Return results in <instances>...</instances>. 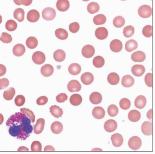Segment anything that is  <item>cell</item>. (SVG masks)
<instances>
[{
    "instance_id": "6da1fadb",
    "label": "cell",
    "mask_w": 155,
    "mask_h": 154,
    "mask_svg": "<svg viewBox=\"0 0 155 154\" xmlns=\"http://www.w3.org/2000/svg\"><path fill=\"white\" fill-rule=\"evenodd\" d=\"M31 122L30 118L21 112L10 116L6 122V125L9 127V133L11 136L25 140L33 131Z\"/></svg>"
},
{
    "instance_id": "7a4b0ae2",
    "label": "cell",
    "mask_w": 155,
    "mask_h": 154,
    "mask_svg": "<svg viewBox=\"0 0 155 154\" xmlns=\"http://www.w3.org/2000/svg\"><path fill=\"white\" fill-rule=\"evenodd\" d=\"M138 12L140 17L148 18L152 15V9L148 5H142L139 8Z\"/></svg>"
},
{
    "instance_id": "3957f363",
    "label": "cell",
    "mask_w": 155,
    "mask_h": 154,
    "mask_svg": "<svg viewBox=\"0 0 155 154\" xmlns=\"http://www.w3.org/2000/svg\"><path fill=\"white\" fill-rule=\"evenodd\" d=\"M56 16V12L52 8H46L42 11V17L45 20H53Z\"/></svg>"
},
{
    "instance_id": "277c9868",
    "label": "cell",
    "mask_w": 155,
    "mask_h": 154,
    "mask_svg": "<svg viewBox=\"0 0 155 154\" xmlns=\"http://www.w3.org/2000/svg\"><path fill=\"white\" fill-rule=\"evenodd\" d=\"M128 146L132 150H138L141 146V140L137 136L132 137L128 140Z\"/></svg>"
},
{
    "instance_id": "5b68a950",
    "label": "cell",
    "mask_w": 155,
    "mask_h": 154,
    "mask_svg": "<svg viewBox=\"0 0 155 154\" xmlns=\"http://www.w3.org/2000/svg\"><path fill=\"white\" fill-rule=\"evenodd\" d=\"M32 61L36 65H42L45 61V56L41 51H36L32 55Z\"/></svg>"
},
{
    "instance_id": "8992f818",
    "label": "cell",
    "mask_w": 155,
    "mask_h": 154,
    "mask_svg": "<svg viewBox=\"0 0 155 154\" xmlns=\"http://www.w3.org/2000/svg\"><path fill=\"white\" fill-rule=\"evenodd\" d=\"M82 54L86 58H92L95 53V49L91 45H86L82 49Z\"/></svg>"
},
{
    "instance_id": "52a82bcc",
    "label": "cell",
    "mask_w": 155,
    "mask_h": 154,
    "mask_svg": "<svg viewBox=\"0 0 155 154\" xmlns=\"http://www.w3.org/2000/svg\"><path fill=\"white\" fill-rule=\"evenodd\" d=\"M104 129L108 132H112L115 131L117 128V124L115 121L112 119L107 120L104 125Z\"/></svg>"
},
{
    "instance_id": "ba28073f",
    "label": "cell",
    "mask_w": 155,
    "mask_h": 154,
    "mask_svg": "<svg viewBox=\"0 0 155 154\" xmlns=\"http://www.w3.org/2000/svg\"><path fill=\"white\" fill-rule=\"evenodd\" d=\"M68 89L71 93L78 92L81 89V85L76 80H71L68 84Z\"/></svg>"
},
{
    "instance_id": "9c48e42d",
    "label": "cell",
    "mask_w": 155,
    "mask_h": 154,
    "mask_svg": "<svg viewBox=\"0 0 155 154\" xmlns=\"http://www.w3.org/2000/svg\"><path fill=\"white\" fill-rule=\"evenodd\" d=\"M95 35L98 40H105L108 36V31L106 28L104 27L98 28L95 31Z\"/></svg>"
},
{
    "instance_id": "30bf717a",
    "label": "cell",
    "mask_w": 155,
    "mask_h": 154,
    "mask_svg": "<svg viewBox=\"0 0 155 154\" xmlns=\"http://www.w3.org/2000/svg\"><path fill=\"white\" fill-rule=\"evenodd\" d=\"M45 127V120L44 119H38L37 121L36 124L34 125V131L35 134H40L42 133Z\"/></svg>"
},
{
    "instance_id": "8fae6325",
    "label": "cell",
    "mask_w": 155,
    "mask_h": 154,
    "mask_svg": "<svg viewBox=\"0 0 155 154\" xmlns=\"http://www.w3.org/2000/svg\"><path fill=\"white\" fill-rule=\"evenodd\" d=\"M111 140L114 146L119 147L121 146L124 142V139L120 134H115L111 136Z\"/></svg>"
},
{
    "instance_id": "7c38bea8",
    "label": "cell",
    "mask_w": 155,
    "mask_h": 154,
    "mask_svg": "<svg viewBox=\"0 0 155 154\" xmlns=\"http://www.w3.org/2000/svg\"><path fill=\"white\" fill-rule=\"evenodd\" d=\"M40 18V14L38 11L35 9H32L28 12L27 15V19L31 23L37 22Z\"/></svg>"
},
{
    "instance_id": "4fadbf2b",
    "label": "cell",
    "mask_w": 155,
    "mask_h": 154,
    "mask_svg": "<svg viewBox=\"0 0 155 154\" xmlns=\"http://www.w3.org/2000/svg\"><path fill=\"white\" fill-rule=\"evenodd\" d=\"M122 43L119 40H112L110 44V48L114 53H119L122 49Z\"/></svg>"
},
{
    "instance_id": "5bb4252c",
    "label": "cell",
    "mask_w": 155,
    "mask_h": 154,
    "mask_svg": "<svg viewBox=\"0 0 155 154\" xmlns=\"http://www.w3.org/2000/svg\"><path fill=\"white\" fill-rule=\"evenodd\" d=\"M106 115L104 109L101 107H96L93 110V115L96 119H102Z\"/></svg>"
},
{
    "instance_id": "9a60e30c",
    "label": "cell",
    "mask_w": 155,
    "mask_h": 154,
    "mask_svg": "<svg viewBox=\"0 0 155 154\" xmlns=\"http://www.w3.org/2000/svg\"><path fill=\"white\" fill-rule=\"evenodd\" d=\"M56 6L58 11H66L70 8V2L68 0H58Z\"/></svg>"
},
{
    "instance_id": "2e32d148",
    "label": "cell",
    "mask_w": 155,
    "mask_h": 154,
    "mask_svg": "<svg viewBox=\"0 0 155 154\" xmlns=\"http://www.w3.org/2000/svg\"><path fill=\"white\" fill-rule=\"evenodd\" d=\"M131 59L135 62H143L146 59V55L143 51H136L131 56Z\"/></svg>"
},
{
    "instance_id": "e0dca14e",
    "label": "cell",
    "mask_w": 155,
    "mask_h": 154,
    "mask_svg": "<svg viewBox=\"0 0 155 154\" xmlns=\"http://www.w3.org/2000/svg\"><path fill=\"white\" fill-rule=\"evenodd\" d=\"M81 80L84 85H89L93 83L94 81V76L91 73L85 72L82 74Z\"/></svg>"
},
{
    "instance_id": "ac0fdd59",
    "label": "cell",
    "mask_w": 155,
    "mask_h": 154,
    "mask_svg": "<svg viewBox=\"0 0 155 154\" xmlns=\"http://www.w3.org/2000/svg\"><path fill=\"white\" fill-rule=\"evenodd\" d=\"M145 72V68L143 65H136L132 68V72L135 76H141Z\"/></svg>"
},
{
    "instance_id": "d6986e66",
    "label": "cell",
    "mask_w": 155,
    "mask_h": 154,
    "mask_svg": "<svg viewBox=\"0 0 155 154\" xmlns=\"http://www.w3.org/2000/svg\"><path fill=\"white\" fill-rule=\"evenodd\" d=\"M141 131L144 135H151L152 134V123L150 122H145L141 125Z\"/></svg>"
},
{
    "instance_id": "ffe728a7",
    "label": "cell",
    "mask_w": 155,
    "mask_h": 154,
    "mask_svg": "<svg viewBox=\"0 0 155 154\" xmlns=\"http://www.w3.org/2000/svg\"><path fill=\"white\" fill-rule=\"evenodd\" d=\"M54 67L50 65H48V64L42 66L41 70V74L45 77H49L51 75L54 73Z\"/></svg>"
},
{
    "instance_id": "44dd1931",
    "label": "cell",
    "mask_w": 155,
    "mask_h": 154,
    "mask_svg": "<svg viewBox=\"0 0 155 154\" xmlns=\"http://www.w3.org/2000/svg\"><path fill=\"white\" fill-rule=\"evenodd\" d=\"M135 82L134 79L130 75H126L123 77L122 80V84L125 87H130Z\"/></svg>"
},
{
    "instance_id": "7402d4cb",
    "label": "cell",
    "mask_w": 155,
    "mask_h": 154,
    "mask_svg": "<svg viewBox=\"0 0 155 154\" xmlns=\"http://www.w3.org/2000/svg\"><path fill=\"white\" fill-rule=\"evenodd\" d=\"M147 104L146 97L143 96H139L135 100V106L138 109H143Z\"/></svg>"
},
{
    "instance_id": "603a6c76",
    "label": "cell",
    "mask_w": 155,
    "mask_h": 154,
    "mask_svg": "<svg viewBox=\"0 0 155 154\" xmlns=\"http://www.w3.org/2000/svg\"><path fill=\"white\" fill-rule=\"evenodd\" d=\"M89 100L90 102L93 104H99L102 102V97L99 93L94 92L90 95Z\"/></svg>"
},
{
    "instance_id": "cb8c5ba5",
    "label": "cell",
    "mask_w": 155,
    "mask_h": 154,
    "mask_svg": "<svg viewBox=\"0 0 155 154\" xmlns=\"http://www.w3.org/2000/svg\"><path fill=\"white\" fill-rule=\"evenodd\" d=\"M12 52H13L14 55L16 56H21L25 53V48L22 44H18L14 46L13 49H12Z\"/></svg>"
},
{
    "instance_id": "d4e9b609",
    "label": "cell",
    "mask_w": 155,
    "mask_h": 154,
    "mask_svg": "<svg viewBox=\"0 0 155 154\" xmlns=\"http://www.w3.org/2000/svg\"><path fill=\"white\" fill-rule=\"evenodd\" d=\"M120 81L119 75L115 72H112L107 76V81L111 85H117Z\"/></svg>"
},
{
    "instance_id": "484cf974",
    "label": "cell",
    "mask_w": 155,
    "mask_h": 154,
    "mask_svg": "<svg viewBox=\"0 0 155 154\" xmlns=\"http://www.w3.org/2000/svg\"><path fill=\"white\" fill-rule=\"evenodd\" d=\"M50 112L51 114V115L56 118L61 117L63 114V110L60 107L56 105L52 106L50 107Z\"/></svg>"
},
{
    "instance_id": "4316f807",
    "label": "cell",
    "mask_w": 155,
    "mask_h": 154,
    "mask_svg": "<svg viewBox=\"0 0 155 154\" xmlns=\"http://www.w3.org/2000/svg\"><path fill=\"white\" fill-rule=\"evenodd\" d=\"M128 119L131 122H137L141 118L140 112L137 110H132L130 112H129L128 114Z\"/></svg>"
},
{
    "instance_id": "83f0119b",
    "label": "cell",
    "mask_w": 155,
    "mask_h": 154,
    "mask_svg": "<svg viewBox=\"0 0 155 154\" xmlns=\"http://www.w3.org/2000/svg\"><path fill=\"white\" fill-rule=\"evenodd\" d=\"M63 127L61 122L56 121L51 125V131L55 134H59L63 131Z\"/></svg>"
},
{
    "instance_id": "f1b7e54d",
    "label": "cell",
    "mask_w": 155,
    "mask_h": 154,
    "mask_svg": "<svg viewBox=\"0 0 155 154\" xmlns=\"http://www.w3.org/2000/svg\"><path fill=\"white\" fill-rule=\"evenodd\" d=\"M81 68L80 65L77 63L71 64L68 68V71L70 74L73 75L79 74L81 72Z\"/></svg>"
},
{
    "instance_id": "f546056e",
    "label": "cell",
    "mask_w": 155,
    "mask_h": 154,
    "mask_svg": "<svg viewBox=\"0 0 155 154\" xmlns=\"http://www.w3.org/2000/svg\"><path fill=\"white\" fill-rule=\"evenodd\" d=\"M70 102L71 105L74 106H78L81 104L82 97L78 94H73L70 98Z\"/></svg>"
},
{
    "instance_id": "4dcf8cb0",
    "label": "cell",
    "mask_w": 155,
    "mask_h": 154,
    "mask_svg": "<svg viewBox=\"0 0 155 154\" xmlns=\"http://www.w3.org/2000/svg\"><path fill=\"white\" fill-rule=\"evenodd\" d=\"M66 58V54L64 51L61 49H58L55 51L54 53V58L56 61L62 62Z\"/></svg>"
},
{
    "instance_id": "1f68e13d",
    "label": "cell",
    "mask_w": 155,
    "mask_h": 154,
    "mask_svg": "<svg viewBox=\"0 0 155 154\" xmlns=\"http://www.w3.org/2000/svg\"><path fill=\"white\" fill-rule=\"evenodd\" d=\"M55 36L59 40H64L68 38V33L65 30L59 28L55 31Z\"/></svg>"
},
{
    "instance_id": "d6a6232c",
    "label": "cell",
    "mask_w": 155,
    "mask_h": 154,
    "mask_svg": "<svg viewBox=\"0 0 155 154\" xmlns=\"http://www.w3.org/2000/svg\"><path fill=\"white\" fill-rule=\"evenodd\" d=\"M16 94V91L15 88L11 87L5 91L3 93V97L6 100H11L14 97Z\"/></svg>"
},
{
    "instance_id": "836d02e7",
    "label": "cell",
    "mask_w": 155,
    "mask_h": 154,
    "mask_svg": "<svg viewBox=\"0 0 155 154\" xmlns=\"http://www.w3.org/2000/svg\"><path fill=\"white\" fill-rule=\"evenodd\" d=\"M138 47L137 42L134 40L128 41L125 44V49L128 52H132V51L136 49Z\"/></svg>"
},
{
    "instance_id": "e575fe53",
    "label": "cell",
    "mask_w": 155,
    "mask_h": 154,
    "mask_svg": "<svg viewBox=\"0 0 155 154\" xmlns=\"http://www.w3.org/2000/svg\"><path fill=\"white\" fill-rule=\"evenodd\" d=\"M25 12L24 10L22 8H18L14 12L15 18L19 22H22L24 19Z\"/></svg>"
},
{
    "instance_id": "d590c367",
    "label": "cell",
    "mask_w": 155,
    "mask_h": 154,
    "mask_svg": "<svg viewBox=\"0 0 155 154\" xmlns=\"http://www.w3.org/2000/svg\"><path fill=\"white\" fill-rule=\"evenodd\" d=\"M99 5L96 2L90 3L87 7V11L91 14H94L99 11Z\"/></svg>"
},
{
    "instance_id": "8d00e7d4",
    "label": "cell",
    "mask_w": 155,
    "mask_h": 154,
    "mask_svg": "<svg viewBox=\"0 0 155 154\" xmlns=\"http://www.w3.org/2000/svg\"><path fill=\"white\" fill-rule=\"evenodd\" d=\"M93 65L97 68H100L103 67V66L104 65V63H105V60L103 58L102 56H97L96 57H95L93 59Z\"/></svg>"
},
{
    "instance_id": "74e56055",
    "label": "cell",
    "mask_w": 155,
    "mask_h": 154,
    "mask_svg": "<svg viewBox=\"0 0 155 154\" xmlns=\"http://www.w3.org/2000/svg\"><path fill=\"white\" fill-rule=\"evenodd\" d=\"M93 22L96 25L104 24L106 22V17L104 15H97L94 17Z\"/></svg>"
},
{
    "instance_id": "f35d334b",
    "label": "cell",
    "mask_w": 155,
    "mask_h": 154,
    "mask_svg": "<svg viewBox=\"0 0 155 154\" xmlns=\"http://www.w3.org/2000/svg\"><path fill=\"white\" fill-rule=\"evenodd\" d=\"M125 19L120 16L115 17L113 20V24L116 28H121L125 24Z\"/></svg>"
},
{
    "instance_id": "ab89813d",
    "label": "cell",
    "mask_w": 155,
    "mask_h": 154,
    "mask_svg": "<svg viewBox=\"0 0 155 154\" xmlns=\"http://www.w3.org/2000/svg\"><path fill=\"white\" fill-rule=\"evenodd\" d=\"M26 45L30 49H34L38 45V41L35 37H29L26 40Z\"/></svg>"
},
{
    "instance_id": "60d3db41",
    "label": "cell",
    "mask_w": 155,
    "mask_h": 154,
    "mask_svg": "<svg viewBox=\"0 0 155 154\" xmlns=\"http://www.w3.org/2000/svg\"><path fill=\"white\" fill-rule=\"evenodd\" d=\"M5 26L8 31H14L16 30V28L18 27V24H17L16 22H15V21L10 19L6 22Z\"/></svg>"
},
{
    "instance_id": "b9f144b4",
    "label": "cell",
    "mask_w": 155,
    "mask_h": 154,
    "mask_svg": "<svg viewBox=\"0 0 155 154\" xmlns=\"http://www.w3.org/2000/svg\"><path fill=\"white\" fill-rule=\"evenodd\" d=\"M120 107L123 110H127L130 107L131 102L130 100H128L127 98H123L120 100L119 102Z\"/></svg>"
},
{
    "instance_id": "7bdbcfd3",
    "label": "cell",
    "mask_w": 155,
    "mask_h": 154,
    "mask_svg": "<svg viewBox=\"0 0 155 154\" xmlns=\"http://www.w3.org/2000/svg\"><path fill=\"white\" fill-rule=\"evenodd\" d=\"M135 29L132 26H126L123 31V33L125 37H130L132 36L134 34Z\"/></svg>"
},
{
    "instance_id": "ee69618b",
    "label": "cell",
    "mask_w": 155,
    "mask_h": 154,
    "mask_svg": "<svg viewBox=\"0 0 155 154\" xmlns=\"http://www.w3.org/2000/svg\"><path fill=\"white\" fill-rule=\"evenodd\" d=\"M107 112L111 117H115L119 113V109L115 105L112 104L109 106L107 109Z\"/></svg>"
},
{
    "instance_id": "f6af8a7d",
    "label": "cell",
    "mask_w": 155,
    "mask_h": 154,
    "mask_svg": "<svg viewBox=\"0 0 155 154\" xmlns=\"http://www.w3.org/2000/svg\"><path fill=\"white\" fill-rule=\"evenodd\" d=\"M21 112H22L23 114L26 115L28 117H29L30 118V119H31L32 122H35V115H34V112L32 110H29L28 109H26V108H22L21 109Z\"/></svg>"
},
{
    "instance_id": "bcb514c9",
    "label": "cell",
    "mask_w": 155,
    "mask_h": 154,
    "mask_svg": "<svg viewBox=\"0 0 155 154\" xmlns=\"http://www.w3.org/2000/svg\"><path fill=\"white\" fill-rule=\"evenodd\" d=\"M12 40V36L7 33H3L0 37V41L4 43H10Z\"/></svg>"
},
{
    "instance_id": "7dc6e473",
    "label": "cell",
    "mask_w": 155,
    "mask_h": 154,
    "mask_svg": "<svg viewBox=\"0 0 155 154\" xmlns=\"http://www.w3.org/2000/svg\"><path fill=\"white\" fill-rule=\"evenodd\" d=\"M143 34L147 37H150L152 36V26L151 25H147L143 28Z\"/></svg>"
},
{
    "instance_id": "c3c4849f",
    "label": "cell",
    "mask_w": 155,
    "mask_h": 154,
    "mask_svg": "<svg viewBox=\"0 0 155 154\" xmlns=\"http://www.w3.org/2000/svg\"><path fill=\"white\" fill-rule=\"evenodd\" d=\"M25 97L22 95H18V96H16V97L15 98V104L17 106H23L25 103Z\"/></svg>"
},
{
    "instance_id": "681fc988",
    "label": "cell",
    "mask_w": 155,
    "mask_h": 154,
    "mask_svg": "<svg viewBox=\"0 0 155 154\" xmlns=\"http://www.w3.org/2000/svg\"><path fill=\"white\" fill-rule=\"evenodd\" d=\"M70 31L72 33H76L80 30V24L78 23L74 22L70 24L69 26Z\"/></svg>"
},
{
    "instance_id": "f907efd6",
    "label": "cell",
    "mask_w": 155,
    "mask_h": 154,
    "mask_svg": "<svg viewBox=\"0 0 155 154\" xmlns=\"http://www.w3.org/2000/svg\"><path fill=\"white\" fill-rule=\"evenodd\" d=\"M31 150L32 151H41L42 150V144L38 141H34L31 144Z\"/></svg>"
},
{
    "instance_id": "816d5d0a",
    "label": "cell",
    "mask_w": 155,
    "mask_h": 154,
    "mask_svg": "<svg viewBox=\"0 0 155 154\" xmlns=\"http://www.w3.org/2000/svg\"><path fill=\"white\" fill-rule=\"evenodd\" d=\"M152 78L153 75L151 73H148L145 78V82L146 83V84L148 86L151 87L152 85H153V81H152Z\"/></svg>"
},
{
    "instance_id": "f5cc1de1",
    "label": "cell",
    "mask_w": 155,
    "mask_h": 154,
    "mask_svg": "<svg viewBox=\"0 0 155 154\" xmlns=\"http://www.w3.org/2000/svg\"><path fill=\"white\" fill-rule=\"evenodd\" d=\"M37 104L39 106H44L48 102V98L46 96H41L37 99Z\"/></svg>"
},
{
    "instance_id": "db71d44e",
    "label": "cell",
    "mask_w": 155,
    "mask_h": 154,
    "mask_svg": "<svg viewBox=\"0 0 155 154\" xmlns=\"http://www.w3.org/2000/svg\"><path fill=\"white\" fill-rule=\"evenodd\" d=\"M67 99H68V96L64 93H61L56 97L57 101L58 102H60V103H62V102L66 101Z\"/></svg>"
},
{
    "instance_id": "11a10c76",
    "label": "cell",
    "mask_w": 155,
    "mask_h": 154,
    "mask_svg": "<svg viewBox=\"0 0 155 154\" xmlns=\"http://www.w3.org/2000/svg\"><path fill=\"white\" fill-rule=\"evenodd\" d=\"M9 84V81L6 78H3L0 79V90L6 88Z\"/></svg>"
},
{
    "instance_id": "9f6ffc18",
    "label": "cell",
    "mask_w": 155,
    "mask_h": 154,
    "mask_svg": "<svg viewBox=\"0 0 155 154\" xmlns=\"http://www.w3.org/2000/svg\"><path fill=\"white\" fill-rule=\"evenodd\" d=\"M6 67L3 65H0V76L4 75L6 74Z\"/></svg>"
},
{
    "instance_id": "6f0895ef",
    "label": "cell",
    "mask_w": 155,
    "mask_h": 154,
    "mask_svg": "<svg viewBox=\"0 0 155 154\" xmlns=\"http://www.w3.org/2000/svg\"><path fill=\"white\" fill-rule=\"evenodd\" d=\"M32 0H21L22 5L24 6H29L32 4Z\"/></svg>"
},
{
    "instance_id": "680465c9",
    "label": "cell",
    "mask_w": 155,
    "mask_h": 154,
    "mask_svg": "<svg viewBox=\"0 0 155 154\" xmlns=\"http://www.w3.org/2000/svg\"><path fill=\"white\" fill-rule=\"evenodd\" d=\"M44 150L45 151H54L55 149L52 147V146H50V145H47V147H45L44 148Z\"/></svg>"
},
{
    "instance_id": "91938a15",
    "label": "cell",
    "mask_w": 155,
    "mask_h": 154,
    "mask_svg": "<svg viewBox=\"0 0 155 154\" xmlns=\"http://www.w3.org/2000/svg\"><path fill=\"white\" fill-rule=\"evenodd\" d=\"M152 112H153L152 109H150V110L147 112V117H148V119H149L150 120H151V119H152Z\"/></svg>"
},
{
    "instance_id": "94428289",
    "label": "cell",
    "mask_w": 155,
    "mask_h": 154,
    "mask_svg": "<svg viewBox=\"0 0 155 154\" xmlns=\"http://www.w3.org/2000/svg\"><path fill=\"white\" fill-rule=\"evenodd\" d=\"M19 151H29V150L27 148V147H21L18 149Z\"/></svg>"
},
{
    "instance_id": "6125c7cd",
    "label": "cell",
    "mask_w": 155,
    "mask_h": 154,
    "mask_svg": "<svg viewBox=\"0 0 155 154\" xmlns=\"http://www.w3.org/2000/svg\"><path fill=\"white\" fill-rule=\"evenodd\" d=\"M3 121H4L3 115L2 114H0V125H2L3 123Z\"/></svg>"
},
{
    "instance_id": "be15d7a7",
    "label": "cell",
    "mask_w": 155,
    "mask_h": 154,
    "mask_svg": "<svg viewBox=\"0 0 155 154\" xmlns=\"http://www.w3.org/2000/svg\"><path fill=\"white\" fill-rule=\"evenodd\" d=\"M13 1H14L15 3L17 5H18V6H20V5H22L21 0H13Z\"/></svg>"
},
{
    "instance_id": "e7e4bbea",
    "label": "cell",
    "mask_w": 155,
    "mask_h": 154,
    "mask_svg": "<svg viewBox=\"0 0 155 154\" xmlns=\"http://www.w3.org/2000/svg\"><path fill=\"white\" fill-rule=\"evenodd\" d=\"M2 17L1 15H0V24H2Z\"/></svg>"
},
{
    "instance_id": "03108f58",
    "label": "cell",
    "mask_w": 155,
    "mask_h": 154,
    "mask_svg": "<svg viewBox=\"0 0 155 154\" xmlns=\"http://www.w3.org/2000/svg\"><path fill=\"white\" fill-rule=\"evenodd\" d=\"M83 1H84V2H87V1H89V0H83Z\"/></svg>"
},
{
    "instance_id": "003e7915",
    "label": "cell",
    "mask_w": 155,
    "mask_h": 154,
    "mask_svg": "<svg viewBox=\"0 0 155 154\" xmlns=\"http://www.w3.org/2000/svg\"><path fill=\"white\" fill-rule=\"evenodd\" d=\"M122 1H125V0H122Z\"/></svg>"
}]
</instances>
